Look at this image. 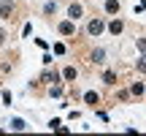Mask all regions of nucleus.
<instances>
[{"label": "nucleus", "instance_id": "obj_4", "mask_svg": "<svg viewBox=\"0 0 146 136\" xmlns=\"http://www.w3.org/2000/svg\"><path fill=\"white\" fill-rule=\"evenodd\" d=\"M106 11L108 14H119V3L116 0H106Z\"/></svg>", "mask_w": 146, "mask_h": 136}, {"label": "nucleus", "instance_id": "obj_1", "mask_svg": "<svg viewBox=\"0 0 146 136\" xmlns=\"http://www.w3.org/2000/svg\"><path fill=\"white\" fill-rule=\"evenodd\" d=\"M103 19H89V25H87V33L89 36H100V33H103Z\"/></svg>", "mask_w": 146, "mask_h": 136}, {"label": "nucleus", "instance_id": "obj_13", "mask_svg": "<svg viewBox=\"0 0 146 136\" xmlns=\"http://www.w3.org/2000/svg\"><path fill=\"white\" fill-rule=\"evenodd\" d=\"M138 71H141V73H146V55H143L141 60H138Z\"/></svg>", "mask_w": 146, "mask_h": 136}, {"label": "nucleus", "instance_id": "obj_3", "mask_svg": "<svg viewBox=\"0 0 146 136\" xmlns=\"http://www.w3.org/2000/svg\"><path fill=\"white\" fill-rule=\"evenodd\" d=\"M60 36H73V19L60 22Z\"/></svg>", "mask_w": 146, "mask_h": 136}, {"label": "nucleus", "instance_id": "obj_8", "mask_svg": "<svg viewBox=\"0 0 146 136\" xmlns=\"http://www.w3.org/2000/svg\"><path fill=\"white\" fill-rule=\"evenodd\" d=\"M62 76L68 79V82H73V79H76V68H73V65H68V68L62 71Z\"/></svg>", "mask_w": 146, "mask_h": 136}, {"label": "nucleus", "instance_id": "obj_7", "mask_svg": "<svg viewBox=\"0 0 146 136\" xmlns=\"http://www.w3.org/2000/svg\"><path fill=\"white\" fill-rule=\"evenodd\" d=\"M11 14V0H3L0 3V16H8Z\"/></svg>", "mask_w": 146, "mask_h": 136}, {"label": "nucleus", "instance_id": "obj_11", "mask_svg": "<svg viewBox=\"0 0 146 136\" xmlns=\"http://www.w3.org/2000/svg\"><path fill=\"white\" fill-rule=\"evenodd\" d=\"M43 11H46V14H54V11H57V3H54V0H52V3H46V5H43Z\"/></svg>", "mask_w": 146, "mask_h": 136}, {"label": "nucleus", "instance_id": "obj_5", "mask_svg": "<svg viewBox=\"0 0 146 136\" xmlns=\"http://www.w3.org/2000/svg\"><path fill=\"white\" fill-rule=\"evenodd\" d=\"M84 101H87L89 106H95V104H98L100 98H98V93H92V90H89V93H84Z\"/></svg>", "mask_w": 146, "mask_h": 136}, {"label": "nucleus", "instance_id": "obj_2", "mask_svg": "<svg viewBox=\"0 0 146 136\" xmlns=\"http://www.w3.org/2000/svg\"><path fill=\"white\" fill-rule=\"evenodd\" d=\"M81 14H84V5L81 3H70L68 5V16H70V19H78Z\"/></svg>", "mask_w": 146, "mask_h": 136}, {"label": "nucleus", "instance_id": "obj_17", "mask_svg": "<svg viewBox=\"0 0 146 136\" xmlns=\"http://www.w3.org/2000/svg\"><path fill=\"white\" fill-rule=\"evenodd\" d=\"M5 41V30H0V44H3Z\"/></svg>", "mask_w": 146, "mask_h": 136}, {"label": "nucleus", "instance_id": "obj_15", "mask_svg": "<svg viewBox=\"0 0 146 136\" xmlns=\"http://www.w3.org/2000/svg\"><path fill=\"white\" fill-rule=\"evenodd\" d=\"M138 49H141V52L146 55V38H138Z\"/></svg>", "mask_w": 146, "mask_h": 136}, {"label": "nucleus", "instance_id": "obj_12", "mask_svg": "<svg viewBox=\"0 0 146 136\" xmlns=\"http://www.w3.org/2000/svg\"><path fill=\"white\" fill-rule=\"evenodd\" d=\"M92 60H95V63H100V60H103V49H95V52H92Z\"/></svg>", "mask_w": 146, "mask_h": 136}, {"label": "nucleus", "instance_id": "obj_14", "mask_svg": "<svg viewBox=\"0 0 146 136\" xmlns=\"http://www.w3.org/2000/svg\"><path fill=\"white\" fill-rule=\"evenodd\" d=\"M133 93L141 95V93H143V84H141V82H135V84H133Z\"/></svg>", "mask_w": 146, "mask_h": 136}, {"label": "nucleus", "instance_id": "obj_16", "mask_svg": "<svg viewBox=\"0 0 146 136\" xmlns=\"http://www.w3.org/2000/svg\"><path fill=\"white\" fill-rule=\"evenodd\" d=\"M138 11H146V0H141V3L135 5V14H138Z\"/></svg>", "mask_w": 146, "mask_h": 136}, {"label": "nucleus", "instance_id": "obj_6", "mask_svg": "<svg viewBox=\"0 0 146 136\" xmlns=\"http://www.w3.org/2000/svg\"><path fill=\"white\" fill-rule=\"evenodd\" d=\"M122 27H125V25H122L119 19H114V22H111V25H108V30L114 33V36H119V33H122Z\"/></svg>", "mask_w": 146, "mask_h": 136}, {"label": "nucleus", "instance_id": "obj_10", "mask_svg": "<svg viewBox=\"0 0 146 136\" xmlns=\"http://www.w3.org/2000/svg\"><path fill=\"white\" fill-rule=\"evenodd\" d=\"M103 82H106V84H114V82H116V73H114V71H106V73H103Z\"/></svg>", "mask_w": 146, "mask_h": 136}, {"label": "nucleus", "instance_id": "obj_9", "mask_svg": "<svg viewBox=\"0 0 146 136\" xmlns=\"http://www.w3.org/2000/svg\"><path fill=\"white\" fill-rule=\"evenodd\" d=\"M11 128H14V131H25V120H19V117H16V120H11Z\"/></svg>", "mask_w": 146, "mask_h": 136}]
</instances>
